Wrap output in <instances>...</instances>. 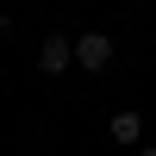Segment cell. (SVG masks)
I'll use <instances>...</instances> for the list:
<instances>
[{"instance_id":"cell-1","label":"cell","mask_w":156,"mask_h":156,"mask_svg":"<svg viewBox=\"0 0 156 156\" xmlns=\"http://www.w3.org/2000/svg\"><path fill=\"white\" fill-rule=\"evenodd\" d=\"M69 62H75V37H62V31H50L44 44H37V69H44V75H62Z\"/></svg>"},{"instance_id":"cell-3","label":"cell","mask_w":156,"mask_h":156,"mask_svg":"<svg viewBox=\"0 0 156 156\" xmlns=\"http://www.w3.org/2000/svg\"><path fill=\"white\" fill-rule=\"evenodd\" d=\"M112 144H131V150H144V119H137V112H112Z\"/></svg>"},{"instance_id":"cell-2","label":"cell","mask_w":156,"mask_h":156,"mask_svg":"<svg viewBox=\"0 0 156 156\" xmlns=\"http://www.w3.org/2000/svg\"><path fill=\"white\" fill-rule=\"evenodd\" d=\"M75 62H81V69H106L112 62V37L106 31H81L75 37Z\"/></svg>"},{"instance_id":"cell-4","label":"cell","mask_w":156,"mask_h":156,"mask_svg":"<svg viewBox=\"0 0 156 156\" xmlns=\"http://www.w3.org/2000/svg\"><path fill=\"white\" fill-rule=\"evenodd\" d=\"M131 156H156V144H144V150H131Z\"/></svg>"}]
</instances>
